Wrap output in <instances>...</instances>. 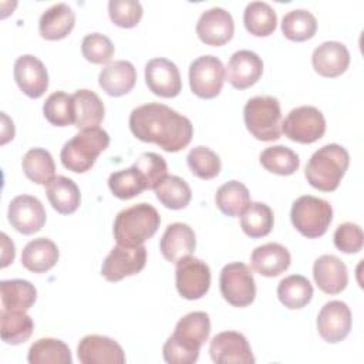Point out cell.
<instances>
[{"label": "cell", "instance_id": "1", "mask_svg": "<svg viewBox=\"0 0 364 364\" xmlns=\"http://www.w3.org/2000/svg\"><path fill=\"white\" fill-rule=\"evenodd\" d=\"M129 129L139 141L156 144L166 152L186 148L193 135L189 118L159 102L134 108L129 114Z\"/></svg>", "mask_w": 364, "mask_h": 364}, {"label": "cell", "instance_id": "2", "mask_svg": "<svg viewBox=\"0 0 364 364\" xmlns=\"http://www.w3.org/2000/svg\"><path fill=\"white\" fill-rule=\"evenodd\" d=\"M210 334V318L205 311L185 314L175 326L173 334L162 347L164 360L169 364H192Z\"/></svg>", "mask_w": 364, "mask_h": 364}, {"label": "cell", "instance_id": "3", "mask_svg": "<svg viewBox=\"0 0 364 364\" xmlns=\"http://www.w3.org/2000/svg\"><path fill=\"white\" fill-rule=\"evenodd\" d=\"M161 225L158 210L145 202L122 209L114 220V237L117 245L136 247L151 239Z\"/></svg>", "mask_w": 364, "mask_h": 364}, {"label": "cell", "instance_id": "4", "mask_svg": "<svg viewBox=\"0 0 364 364\" xmlns=\"http://www.w3.org/2000/svg\"><path fill=\"white\" fill-rule=\"evenodd\" d=\"M350 165V155L338 144H327L317 149L306 165L307 182L323 192L336 191Z\"/></svg>", "mask_w": 364, "mask_h": 364}, {"label": "cell", "instance_id": "5", "mask_svg": "<svg viewBox=\"0 0 364 364\" xmlns=\"http://www.w3.org/2000/svg\"><path fill=\"white\" fill-rule=\"evenodd\" d=\"M108 145L109 135L105 129L100 127L81 129L63 145L60 152L61 164L71 172L84 173L94 166L98 155Z\"/></svg>", "mask_w": 364, "mask_h": 364}, {"label": "cell", "instance_id": "6", "mask_svg": "<svg viewBox=\"0 0 364 364\" xmlns=\"http://www.w3.org/2000/svg\"><path fill=\"white\" fill-rule=\"evenodd\" d=\"M243 119L247 131L259 141L270 142L282 135V109L276 97L250 98L243 108Z\"/></svg>", "mask_w": 364, "mask_h": 364}, {"label": "cell", "instance_id": "7", "mask_svg": "<svg viewBox=\"0 0 364 364\" xmlns=\"http://www.w3.org/2000/svg\"><path fill=\"white\" fill-rule=\"evenodd\" d=\"M290 219L303 236L316 239L327 232L333 220V208L321 198L303 195L293 202Z\"/></svg>", "mask_w": 364, "mask_h": 364}, {"label": "cell", "instance_id": "8", "mask_svg": "<svg viewBox=\"0 0 364 364\" xmlns=\"http://www.w3.org/2000/svg\"><path fill=\"white\" fill-rule=\"evenodd\" d=\"M219 287L223 299L233 307H246L256 297L253 273L242 262H232L223 266L219 276Z\"/></svg>", "mask_w": 364, "mask_h": 364}, {"label": "cell", "instance_id": "9", "mask_svg": "<svg viewBox=\"0 0 364 364\" xmlns=\"http://www.w3.org/2000/svg\"><path fill=\"white\" fill-rule=\"evenodd\" d=\"M282 132L299 144H313L326 132L323 112L311 105L293 108L282 122Z\"/></svg>", "mask_w": 364, "mask_h": 364}, {"label": "cell", "instance_id": "10", "mask_svg": "<svg viewBox=\"0 0 364 364\" xmlns=\"http://www.w3.org/2000/svg\"><path fill=\"white\" fill-rule=\"evenodd\" d=\"M225 82V67L222 61L210 54L200 55L189 65L191 91L205 100L215 98Z\"/></svg>", "mask_w": 364, "mask_h": 364}, {"label": "cell", "instance_id": "11", "mask_svg": "<svg viewBox=\"0 0 364 364\" xmlns=\"http://www.w3.org/2000/svg\"><path fill=\"white\" fill-rule=\"evenodd\" d=\"M175 284L183 299L198 300L203 297L210 287V269L200 259L186 256L176 263Z\"/></svg>", "mask_w": 364, "mask_h": 364}, {"label": "cell", "instance_id": "12", "mask_svg": "<svg viewBox=\"0 0 364 364\" xmlns=\"http://www.w3.org/2000/svg\"><path fill=\"white\" fill-rule=\"evenodd\" d=\"M146 263V247H125L117 245L111 249L101 266V274L108 282H119L124 277L138 274Z\"/></svg>", "mask_w": 364, "mask_h": 364}, {"label": "cell", "instance_id": "13", "mask_svg": "<svg viewBox=\"0 0 364 364\" xmlns=\"http://www.w3.org/2000/svg\"><path fill=\"white\" fill-rule=\"evenodd\" d=\"M46 209L36 196L18 195L9 203V222L23 235H33L41 230L46 223Z\"/></svg>", "mask_w": 364, "mask_h": 364}, {"label": "cell", "instance_id": "14", "mask_svg": "<svg viewBox=\"0 0 364 364\" xmlns=\"http://www.w3.org/2000/svg\"><path fill=\"white\" fill-rule=\"evenodd\" d=\"M209 354L216 364H253L255 357L249 341L242 333L222 331L209 344Z\"/></svg>", "mask_w": 364, "mask_h": 364}, {"label": "cell", "instance_id": "15", "mask_svg": "<svg viewBox=\"0 0 364 364\" xmlns=\"http://www.w3.org/2000/svg\"><path fill=\"white\" fill-rule=\"evenodd\" d=\"M351 330L350 307L341 300L327 301L317 316V331L327 343L343 341Z\"/></svg>", "mask_w": 364, "mask_h": 364}, {"label": "cell", "instance_id": "16", "mask_svg": "<svg viewBox=\"0 0 364 364\" xmlns=\"http://www.w3.org/2000/svg\"><path fill=\"white\" fill-rule=\"evenodd\" d=\"M145 82L155 95L162 98H173L182 90V80L176 64L162 57L146 63Z\"/></svg>", "mask_w": 364, "mask_h": 364}, {"label": "cell", "instance_id": "17", "mask_svg": "<svg viewBox=\"0 0 364 364\" xmlns=\"http://www.w3.org/2000/svg\"><path fill=\"white\" fill-rule=\"evenodd\" d=\"M233 33V17L222 7H212L203 11L196 23V34L208 46H223L232 40Z\"/></svg>", "mask_w": 364, "mask_h": 364}, {"label": "cell", "instance_id": "18", "mask_svg": "<svg viewBox=\"0 0 364 364\" xmlns=\"http://www.w3.org/2000/svg\"><path fill=\"white\" fill-rule=\"evenodd\" d=\"M77 355L82 364H124L125 353L112 338L88 334L77 346Z\"/></svg>", "mask_w": 364, "mask_h": 364}, {"label": "cell", "instance_id": "19", "mask_svg": "<svg viewBox=\"0 0 364 364\" xmlns=\"http://www.w3.org/2000/svg\"><path fill=\"white\" fill-rule=\"evenodd\" d=\"M14 80L30 98H40L48 88V73L43 61L31 54L20 55L14 61Z\"/></svg>", "mask_w": 364, "mask_h": 364}, {"label": "cell", "instance_id": "20", "mask_svg": "<svg viewBox=\"0 0 364 364\" xmlns=\"http://www.w3.org/2000/svg\"><path fill=\"white\" fill-rule=\"evenodd\" d=\"M263 74L262 58L250 50H239L232 54L225 68L229 84L236 90H246L256 84Z\"/></svg>", "mask_w": 364, "mask_h": 364}, {"label": "cell", "instance_id": "21", "mask_svg": "<svg viewBox=\"0 0 364 364\" xmlns=\"http://www.w3.org/2000/svg\"><path fill=\"white\" fill-rule=\"evenodd\" d=\"M196 247V236L193 229L182 222H175L166 226L161 242L159 249L162 256L171 262L178 263L181 259L191 256Z\"/></svg>", "mask_w": 364, "mask_h": 364}, {"label": "cell", "instance_id": "22", "mask_svg": "<svg viewBox=\"0 0 364 364\" xmlns=\"http://www.w3.org/2000/svg\"><path fill=\"white\" fill-rule=\"evenodd\" d=\"M313 277L317 287L327 294L341 293L348 283L344 262L334 255H321L313 264Z\"/></svg>", "mask_w": 364, "mask_h": 364}, {"label": "cell", "instance_id": "23", "mask_svg": "<svg viewBox=\"0 0 364 364\" xmlns=\"http://www.w3.org/2000/svg\"><path fill=\"white\" fill-rule=\"evenodd\" d=\"M311 64L317 74L334 78L346 73L350 65V53L340 41H324L314 48Z\"/></svg>", "mask_w": 364, "mask_h": 364}, {"label": "cell", "instance_id": "24", "mask_svg": "<svg viewBox=\"0 0 364 364\" xmlns=\"http://www.w3.org/2000/svg\"><path fill=\"white\" fill-rule=\"evenodd\" d=\"M291 256L289 250L276 242L257 246L250 255V264L255 272L266 277H276L290 266Z\"/></svg>", "mask_w": 364, "mask_h": 364}, {"label": "cell", "instance_id": "25", "mask_svg": "<svg viewBox=\"0 0 364 364\" xmlns=\"http://www.w3.org/2000/svg\"><path fill=\"white\" fill-rule=\"evenodd\" d=\"M136 81V70L132 63L125 60H117L107 64L100 75V87L111 97H121L128 94Z\"/></svg>", "mask_w": 364, "mask_h": 364}, {"label": "cell", "instance_id": "26", "mask_svg": "<svg viewBox=\"0 0 364 364\" xmlns=\"http://www.w3.org/2000/svg\"><path fill=\"white\" fill-rule=\"evenodd\" d=\"M75 24V13L67 3H55L40 17L38 30L43 38L55 41L67 37Z\"/></svg>", "mask_w": 364, "mask_h": 364}, {"label": "cell", "instance_id": "27", "mask_svg": "<svg viewBox=\"0 0 364 364\" xmlns=\"http://www.w3.org/2000/svg\"><path fill=\"white\" fill-rule=\"evenodd\" d=\"M58 262V247L47 237L30 240L21 252V264L33 273H44Z\"/></svg>", "mask_w": 364, "mask_h": 364}, {"label": "cell", "instance_id": "28", "mask_svg": "<svg viewBox=\"0 0 364 364\" xmlns=\"http://www.w3.org/2000/svg\"><path fill=\"white\" fill-rule=\"evenodd\" d=\"M46 193L53 209L61 215L74 213L81 202V193L77 183L63 175L54 176L46 185Z\"/></svg>", "mask_w": 364, "mask_h": 364}, {"label": "cell", "instance_id": "29", "mask_svg": "<svg viewBox=\"0 0 364 364\" xmlns=\"http://www.w3.org/2000/svg\"><path fill=\"white\" fill-rule=\"evenodd\" d=\"M74 101V125L78 129L98 127L105 115L101 98L91 90H77L73 94Z\"/></svg>", "mask_w": 364, "mask_h": 364}, {"label": "cell", "instance_id": "30", "mask_svg": "<svg viewBox=\"0 0 364 364\" xmlns=\"http://www.w3.org/2000/svg\"><path fill=\"white\" fill-rule=\"evenodd\" d=\"M37 299L34 284L24 279H11L0 282L1 311H27Z\"/></svg>", "mask_w": 364, "mask_h": 364}, {"label": "cell", "instance_id": "31", "mask_svg": "<svg viewBox=\"0 0 364 364\" xmlns=\"http://www.w3.org/2000/svg\"><path fill=\"white\" fill-rule=\"evenodd\" d=\"M277 297L280 303L290 310L303 309L313 297V286L307 277L290 274L279 282Z\"/></svg>", "mask_w": 364, "mask_h": 364}, {"label": "cell", "instance_id": "32", "mask_svg": "<svg viewBox=\"0 0 364 364\" xmlns=\"http://www.w3.org/2000/svg\"><path fill=\"white\" fill-rule=\"evenodd\" d=\"M218 209L230 218L240 216L250 203V193L247 188L239 181H229L219 186L215 195Z\"/></svg>", "mask_w": 364, "mask_h": 364}, {"label": "cell", "instance_id": "33", "mask_svg": "<svg viewBox=\"0 0 364 364\" xmlns=\"http://www.w3.org/2000/svg\"><path fill=\"white\" fill-rule=\"evenodd\" d=\"M30 364H71L73 357L68 346L57 338H38L28 348Z\"/></svg>", "mask_w": 364, "mask_h": 364}, {"label": "cell", "instance_id": "34", "mask_svg": "<svg viewBox=\"0 0 364 364\" xmlns=\"http://www.w3.org/2000/svg\"><path fill=\"white\" fill-rule=\"evenodd\" d=\"M243 23L250 34L256 37H267L276 30L277 16L269 3L252 1L243 11Z\"/></svg>", "mask_w": 364, "mask_h": 364}, {"label": "cell", "instance_id": "35", "mask_svg": "<svg viewBox=\"0 0 364 364\" xmlns=\"http://www.w3.org/2000/svg\"><path fill=\"white\" fill-rule=\"evenodd\" d=\"M273 210L263 202H250L240 215L242 230L252 239L267 236L273 229Z\"/></svg>", "mask_w": 364, "mask_h": 364}, {"label": "cell", "instance_id": "36", "mask_svg": "<svg viewBox=\"0 0 364 364\" xmlns=\"http://www.w3.org/2000/svg\"><path fill=\"white\" fill-rule=\"evenodd\" d=\"M24 175L37 185H47L55 173V164L51 154L43 148L28 149L21 161Z\"/></svg>", "mask_w": 364, "mask_h": 364}, {"label": "cell", "instance_id": "37", "mask_svg": "<svg viewBox=\"0 0 364 364\" xmlns=\"http://www.w3.org/2000/svg\"><path fill=\"white\" fill-rule=\"evenodd\" d=\"M154 191L158 200L172 210L186 208L192 199L191 186L185 179L176 175H166Z\"/></svg>", "mask_w": 364, "mask_h": 364}, {"label": "cell", "instance_id": "38", "mask_svg": "<svg viewBox=\"0 0 364 364\" xmlns=\"http://www.w3.org/2000/svg\"><path fill=\"white\" fill-rule=\"evenodd\" d=\"M1 323V340L7 344L17 346L27 341L34 330L33 318L26 311H1L0 313Z\"/></svg>", "mask_w": 364, "mask_h": 364}, {"label": "cell", "instance_id": "39", "mask_svg": "<svg viewBox=\"0 0 364 364\" xmlns=\"http://www.w3.org/2000/svg\"><path fill=\"white\" fill-rule=\"evenodd\" d=\"M282 31L287 40L306 41L316 34L317 20L309 10H290L282 18Z\"/></svg>", "mask_w": 364, "mask_h": 364}, {"label": "cell", "instance_id": "40", "mask_svg": "<svg viewBox=\"0 0 364 364\" xmlns=\"http://www.w3.org/2000/svg\"><path fill=\"white\" fill-rule=\"evenodd\" d=\"M262 166L276 175L287 176L294 173L300 166L299 155L284 145H274L266 148L260 154Z\"/></svg>", "mask_w": 364, "mask_h": 364}, {"label": "cell", "instance_id": "41", "mask_svg": "<svg viewBox=\"0 0 364 364\" xmlns=\"http://www.w3.org/2000/svg\"><path fill=\"white\" fill-rule=\"evenodd\" d=\"M108 186L118 199H131L146 189V182L141 172L132 165L127 169L112 172L108 178Z\"/></svg>", "mask_w": 364, "mask_h": 364}, {"label": "cell", "instance_id": "42", "mask_svg": "<svg viewBox=\"0 0 364 364\" xmlns=\"http://www.w3.org/2000/svg\"><path fill=\"white\" fill-rule=\"evenodd\" d=\"M43 114L46 119L55 127H68L74 124V101L73 95L63 91L50 94L43 105Z\"/></svg>", "mask_w": 364, "mask_h": 364}, {"label": "cell", "instance_id": "43", "mask_svg": "<svg viewBox=\"0 0 364 364\" xmlns=\"http://www.w3.org/2000/svg\"><path fill=\"white\" fill-rule=\"evenodd\" d=\"M186 162L191 172L200 179H213L222 168L218 154L203 145L192 148L186 156Z\"/></svg>", "mask_w": 364, "mask_h": 364}, {"label": "cell", "instance_id": "44", "mask_svg": "<svg viewBox=\"0 0 364 364\" xmlns=\"http://www.w3.org/2000/svg\"><path fill=\"white\" fill-rule=\"evenodd\" d=\"M146 182V189H155L168 175V165L164 156L155 152H144L134 162Z\"/></svg>", "mask_w": 364, "mask_h": 364}, {"label": "cell", "instance_id": "45", "mask_svg": "<svg viewBox=\"0 0 364 364\" xmlns=\"http://www.w3.org/2000/svg\"><path fill=\"white\" fill-rule=\"evenodd\" d=\"M114 51L112 41L101 33H91L82 38L81 53L84 58L92 64L108 63L114 57Z\"/></svg>", "mask_w": 364, "mask_h": 364}, {"label": "cell", "instance_id": "46", "mask_svg": "<svg viewBox=\"0 0 364 364\" xmlns=\"http://www.w3.org/2000/svg\"><path fill=\"white\" fill-rule=\"evenodd\" d=\"M142 6L136 0H109L108 14L111 21L122 28L135 27L142 17Z\"/></svg>", "mask_w": 364, "mask_h": 364}, {"label": "cell", "instance_id": "47", "mask_svg": "<svg viewBox=\"0 0 364 364\" xmlns=\"http://www.w3.org/2000/svg\"><path fill=\"white\" fill-rule=\"evenodd\" d=\"M333 240L340 252L357 253L363 249V230L357 223L346 222L337 226Z\"/></svg>", "mask_w": 364, "mask_h": 364}, {"label": "cell", "instance_id": "48", "mask_svg": "<svg viewBox=\"0 0 364 364\" xmlns=\"http://www.w3.org/2000/svg\"><path fill=\"white\" fill-rule=\"evenodd\" d=\"M3 237V255H1V267H6L7 264L13 263L14 256H16V250H14V245L13 242L9 240L6 233H1Z\"/></svg>", "mask_w": 364, "mask_h": 364}]
</instances>
